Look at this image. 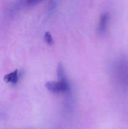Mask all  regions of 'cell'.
<instances>
[{
	"instance_id": "cell-1",
	"label": "cell",
	"mask_w": 128,
	"mask_h": 129,
	"mask_svg": "<svg viewBox=\"0 0 128 129\" xmlns=\"http://www.w3.org/2000/svg\"><path fill=\"white\" fill-rule=\"evenodd\" d=\"M45 87L48 90L54 93H68L70 91V84L67 79L58 80V81H50L45 83Z\"/></svg>"
},
{
	"instance_id": "cell-2",
	"label": "cell",
	"mask_w": 128,
	"mask_h": 129,
	"mask_svg": "<svg viewBox=\"0 0 128 129\" xmlns=\"http://www.w3.org/2000/svg\"><path fill=\"white\" fill-rule=\"evenodd\" d=\"M120 76L124 86L128 88V59L123 58L119 63Z\"/></svg>"
},
{
	"instance_id": "cell-3",
	"label": "cell",
	"mask_w": 128,
	"mask_h": 129,
	"mask_svg": "<svg viewBox=\"0 0 128 129\" xmlns=\"http://www.w3.org/2000/svg\"><path fill=\"white\" fill-rule=\"evenodd\" d=\"M109 18H110V15L108 13H104L100 16L99 25H98V32L100 35H104L106 32Z\"/></svg>"
},
{
	"instance_id": "cell-4",
	"label": "cell",
	"mask_w": 128,
	"mask_h": 129,
	"mask_svg": "<svg viewBox=\"0 0 128 129\" xmlns=\"http://www.w3.org/2000/svg\"><path fill=\"white\" fill-rule=\"evenodd\" d=\"M3 79L6 83H11L13 84H16L19 79L18 69H16L14 71L5 75Z\"/></svg>"
},
{
	"instance_id": "cell-5",
	"label": "cell",
	"mask_w": 128,
	"mask_h": 129,
	"mask_svg": "<svg viewBox=\"0 0 128 129\" xmlns=\"http://www.w3.org/2000/svg\"><path fill=\"white\" fill-rule=\"evenodd\" d=\"M56 74L58 80H62L66 78L65 74V71H64L63 66L61 63H59L58 64L57 68H56Z\"/></svg>"
},
{
	"instance_id": "cell-6",
	"label": "cell",
	"mask_w": 128,
	"mask_h": 129,
	"mask_svg": "<svg viewBox=\"0 0 128 129\" xmlns=\"http://www.w3.org/2000/svg\"><path fill=\"white\" fill-rule=\"evenodd\" d=\"M44 38H45V40L46 41V42L49 45H52L53 44V38L50 31H46L45 32Z\"/></svg>"
},
{
	"instance_id": "cell-7",
	"label": "cell",
	"mask_w": 128,
	"mask_h": 129,
	"mask_svg": "<svg viewBox=\"0 0 128 129\" xmlns=\"http://www.w3.org/2000/svg\"><path fill=\"white\" fill-rule=\"evenodd\" d=\"M26 1H27V3L28 4H31L35 3L36 1V0H26Z\"/></svg>"
},
{
	"instance_id": "cell-8",
	"label": "cell",
	"mask_w": 128,
	"mask_h": 129,
	"mask_svg": "<svg viewBox=\"0 0 128 129\" xmlns=\"http://www.w3.org/2000/svg\"><path fill=\"white\" fill-rule=\"evenodd\" d=\"M41 1V0H36V1H35V2H39V1Z\"/></svg>"
}]
</instances>
